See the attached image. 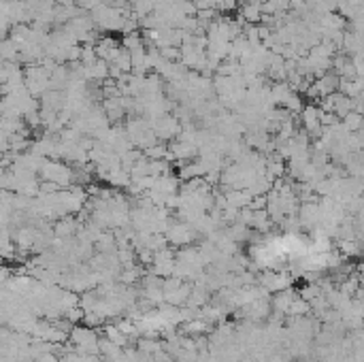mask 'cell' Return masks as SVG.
I'll return each mask as SVG.
<instances>
[{"label":"cell","instance_id":"1","mask_svg":"<svg viewBox=\"0 0 364 362\" xmlns=\"http://www.w3.org/2000/svg\"><path fill=\"white\" fill-rule=\"evenodd\" d=\"M260 13H262V5H256V3H247L243 9V17L247 21H256L260 19Z\"/></svg>","mask_w":364,"mask_h":362}]
</instances>
